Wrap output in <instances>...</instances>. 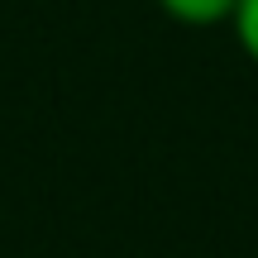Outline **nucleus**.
<instances>
[{
    "instance_id": "f257e3e1",
    "label": "nucleus",
    "mask_w": 258,
    "mask_h": 258,
    "mask_svg": "<svg viewBox=\"0 0 258 258\" xmlns=\"http://www.w3.org/2000/svg\"><path fill=\"white\" fill-rule=\"evenodd\" d=\"M234 5H239V0H158V10H163L167 19L191 24V29L230 24V19H234Z\"/></svg>"
},
{
    "instance_id": "f03ea898",
    "label": "nucleus",
    "mask_w": 258,
    "mask_h": 258,
    "mask_svg": "<svg viewBox=\"0 0 258 258\" xmlns=\"http://www.w3.org/2000/svg\"><path fill=\"white\" fill-rule=\"evenodd\" d=\"M230 29H234V43L244 48V57L258 67V0H239V5H234Z\"/></svg>"
}]
</instances>
